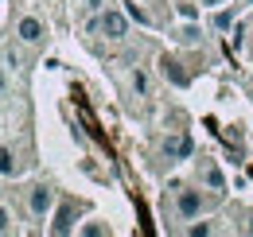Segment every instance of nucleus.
Listing matches in <instances>:
<instances>
[{
  "instance_id": "nucleus-4",
  "label": "nucleus",
  "mask_w": 253,
  "mask_h": 237,
  "mask_svg": "<svg viewBox=\"0 0 253 237\" xmlns=\"http://www.w3.org/2000/svg\"><path fill=\"white\" fill-rule=\"evenodd\" d=\"M51 206H55V191H51L47 183L32 187V195H28V210H32L35 218H47V214H51Z\"/></svg>"
},
{
  "instance_id": "nucleus-13",
  "label": "nucleus",
  "mask_w": 253,
  "mask_h": 237,
  "mask_svg": "<svg viewBox=\"0 0 253 237\" xmlns=\"http://www.w3.org/2000/svg\"><path fill=\"white\" fill-rule=\"evenodd\" d=\"M82 234H86V237H105L109 230H105L101 222H90V226H82Z\"/></svg>"
},
{
  "instance_id": "nucleus-17",
  "label": "nucleus",
  "mask_w": 253,
  "mask_h": 237,
  "mask_svg": "<svg viewBox=\"0 0 253 237\" xmlns=\"http://www.w3.org/2000/svg\"><path fill=\"white\" fill-rule=\"evenodd\" d=\"M203 4H207V8H218V4H226V0H203Z\"/></svg>"
},
{
  "instance_id": "nucleus-7",
  "label": "nucleus",
  "mask_w": 253,
  "mask_h": 237,
  "mask_svg": "<svg viewBox=\"0 0 253 237\" xmlns=\"http://www.w3.org/2000/svg\"><path fill=\"white\" fill-rule=\"evenodd\" d=\"M164 152L183 159V156H191V140H187V136H171V140H164Z\"/></svg>"
},
{
  "instance_id": "nucleus-5",
  "label": "nucleus",
  "mask_w": 253,
  "mask_h": 237,
  "mask_svg": "<svg viewBox=\"0 0 253 237\" xmlns=\"http://www.w3.org/2000/svg\"><path fill=\"white\" fill-rule=\"evenodd\" d=\"M160 66H164V78H171L175 86H187V82H191V74H187V70H179V62H175V59H160Z\"/></svg>"
},
{
  "instance_id": "nucleus-11",
  "label": "nucleus",
  "mask_w": 253,
  "mask_h": 237,
  "mask_svg": "<svg viewBox=\"0 0 253 237\" xmlns=\"http://www.w3.org/2000/svg\"><path fill=\"white\" fill-rule=\"evenodd\" d=\"M125 12H128V20H136V24H152V20H148V12H144V8H136V4H128Z\"/></svg>"
},
{
  "instance_id": "nucleus-6",
  "label": "nucleus",
  "mask_w": 253,
  "mask_h": 237,
  "mask_svg": "<svg viewBox=\"0 0 253 237\" xmlns=\"http://www.w3.org/2000/svg\"><path fill=\"white\" fill-rule=\"evenodd\" d=\"M0 175H4V179L20 175V163H16V152H12V148H0Z\"/></svg>"
},
{
  "instance_id": "nucleus-20",
  "label": "nucleus",
  "mask_w": 253,
  "mask_h": 237,
  "mask_svg": "<svg viewBox=\"0 0 253 237\" xmlns=\"http://www.w3.org/2000/svg\"><path fill=\"white\" fill-rule=\"evenodd\" d=\"M246 234H253V218H250V226H246Z\"/></svg>"
},
{
  "instance_id": "nucleus-3",
  "label": "nucleus",
  "mask_w": 253,
  "mask_h": 237,
  "mask_svg": "<svg viewBox=\"0 0 253 237\" xmlns=\"http://www.w3.org/2000/svg\"><path fill=\"white\" fill-rule=\"evenodd\" d=\"M16 35H20V43H43L47 39V24L39 20V16H20V24H16Z\"/></svg>"
},
{
  "instance_id": "nucleus-9",
  "label": "nucleus",
  "mask_w": 253,
  "mask_h": 237,
  "mask_svg": "<svg viewBox=\"0 0 253 237\" xmlns=\"http://www.w3.org/2000/svg\"><path fill=\"white\" fill-rule=\"evenodd\" d=\"M187 234L191 237H211V234H214V226H211V222H195V226H187Z\"/></svg>"
},
{
  "instance_id": "nucleus-21",
  "label": "nucleus",
  "mask_w": 253,
  "mask_h": 237,
  "mask_svg": "<svg viewBox=\"0 0 253 237\" xmlns=\"http://www.w3.org/2000/svg\"><path fill=\"white\" fill-rule=\"evenodd\" d=\"M246 4H253V0H246Z\"/></svg>"
},
{
  "instance_id": "nucleus-2",
  "label": "nucleus",
  "mask_w": 253,
  "mask_h": 237,
  "mask_svg": "<svg viewBox=\"0 0 253 237\" xmlns=\"http://www.w3.org/2000/svg\"><path fill=\"white\" fill-rule=\"evenodd\" d=\"M203 206H207V202H203V195H199L195 187H179V195H175V214H179V218H199Z\"/></svg>"
},
{
  "instance_id": "nucleus-22",
  "label": "nucleus",
  "mask_w": 253,
  "mask_h": 237,
  "mask_svg": "<svg viewBox=\"0 0 253 237\" xmlns=\"http://www.w3.org/2000/svg\"><path fill=\"white\" fill-rule=\"evenodd\" d=\"M0 179H4V175H0Z\"/></svg>"
},
{
  "instance_id": "nucleus-16",
  "label": "nucleus",
  "mask_w": 253,
  "mask_h": 237,
  "mask_svg": "<svg viewBox=\"0 0 253 237\" xmlns=\"http://www.w3.org/2000/svg\"><path fill=\"white\" fill-rule=\"evenodd\" d=\"M179 39H183V43H199V28H183Z\"/></svg>"
},
{
  "instance_id": "nucleus-10",
  "label": "nucleus",
  "mask_w": 253,
  "mask_h": 237,
  "mask_svg": "<svg viewBox=\"0 0 253 237\" xmlns=\"http://www.w3.org/2000/svg\"><path fill=\"white\" fill-rule=\"evenodd\" d=\"M203 179H207L214 191H222V175H218V167H211V163H207V167H203Z\"/></svg>"
},
{
  "instance_id": "nucleus-1",
  "label": "nucleus",
  "mask_w": 253,
  "mask_h": 237,
  "mask_svg": "<svg viewBox=\"0 0 253 237\" xmlns=\"http://www.w3.org/2000/svg\"><path fill=\"white\" fill-rule=\"evenodd\" d=\"M101 35H109V39H125L128 35V12H117V8H109V12H101L94 24Z\"/></svg>"
},
{
  "instance_id": "nucleus-8",
  "label": "nucleus",
  "mask_w": 253,
  "mask_h": 237,
  "mask_svg": "<svg viewBox=\"0 0 253 237\" xmlns=\"http://www.w3.org/2000/svg\"><path fill=\"white\" fill-rule=\"evenodd\" d=\"M70 230H74V206H63L59 222H55V234H70Z\"/></svg>"
},
{
  "instance_id": "nucleus-14",
  "label": "nucleus",
  "mask_w": 253,
  "mask_h": 237,
  "mask_svg": "<svg viewBox=\"0 0 253 237\" xmlns=\"http://www.w3.org/2000/svg\"><path fill=\"white\" fill-rule=\"evenodd\" d=\"M0 234H12V214L0 206Z\"/></svg>"
},
{
  "instance_id": "nucleus-12",
  "label": "nucleus",
  "mask_w": 253,
  "mask_h": 237,
  "mask_svg": "<svg viewBox=\"0 0 253 237\" xmlns=\"http://www.w3.org/2000/svg\"><path fill=\"white\" fill-rule=\"evenodd\" d=\"M132 89H136V93H148V74H144V70L132 74Z\"/></svg>"
},
{
  "instance_id": "nucleus-18",
  "label": "nucleus",
  "mask_w": 253,
  "mask_h": 237,
  "mask_svg": "<svg viewBox=\"0 0 253 237\" xmlns=\"http://www.w3.org/2000/svg\"><path fill=\"white\" fill-rule=\"evenodd\" d=\"M4 89H8V78H4V70H0V93H4Z\"/></svg>"
},
{
  "instance_id": "nucleus-15",
  "label": "nucleus",
  "mask_w": 253,
  "mask_h": 237,
  "mask_svg": "<svg viewBox=\"0 0 253 237\" xmlns=\"http://www.w3.org/2000/svg\"><path fill=\"white\" fill-rule=\"evenodd\" d=\"M230 24H234V12H218L214 16V28H230Z\"/></svg>"
},
{
  "instance_id": "nucleus-19",
  "label": "nucleus",
  "mask_w": 253,
  "mask_h": 237,
  "mask_svg": "<svg viewBox=\"0 0 253 237\" xmlns=\"http://www.w3.org/2000/svg\"><path fill=\"white\" fill-rule=\"evenodd\" d=\"M86 4H90V8H94V12H101V0H86Z\"/></svg>"
}]
</instances>
